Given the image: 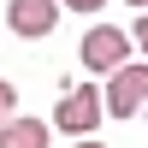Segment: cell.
<instances>
[{"label": "cell", "instance_id": "obj_2", "mask_svg": "<svg viewBox=\"0 0 148 148\" xmlns=\"http://www.w3.org/2000/svg\"><path fill=\"white\" fill-rule=\"evenodd\" d=\"M125 59H130V30H119V24H95V30L83 36V71H89V77H113Z\"/></svg>", "mask_w": 148, "mask_h": 148}, {"label": "cell", "instance_id": "obj_1", "mask_svg": "<svg viewBox=\"0 0 148 148\" xmlns=\"http://www.w3.org/2000/svg\"><path fill=\"white\" fill-rule=\"evenodd\" d=\"M101 113H107V95L95 89V83H77V89L59 95V107H53V130H65V136H89V130L101 125Z\"/></svg>", "mask_w": 148, "mask_h": 148}, {"label": "cell", "instance_id": "obj_7", "mask_svg": "<svg viewBox=\"0 0 148 148\" xmlns=\"http://www.w3.org/2000/svg\"><path fill=\"white\" fill-rule=\"evenodd\" d=\"M59 6H71V12H83V18H89V12H101L107 0H59Z\"/></svg>", "mask_w": 148, "mask_h": 148}, {"label": "cell", "instance_id": "obj_10", "mask_svg": "<svg viewBox=\"0 0 148 148\" xmlns=\"http://www.w3.org/2000/svg\"><path fill=\"white\" fill-rule=\"evenodd\" d=\"M130 6H136V12H148V0H130Z\"/></svg>", "mask_w": 148, "mask_h": 148}, {"label": "cell", "instance_id": "obj_6", "mask_svg": "<svg viewBox=\"0 0 148 148\" xmlns=\"http://www.w3.org/2000/svg\"><path fill=\"white\" fill-rule=\"evenodd\" d=\"M12 107H18V89H12L6 77H0V125H6V119H12Z\"/></svg>", "mask_w": 148, "mask_h": 148}, {"label": "cell", "instance_id": "obj_8", "mask_svg": "<svg viewBox=\"0 0 148 148\" xmlns=\"http://www.w3.org/2000/svg\"><path fill=\"white\" fill-rule=\"evenodd\" d=\"M136 47H142V53H148V12H142V18H136Z\"/></svg>", "mask_w": 148, "mask_h": 148}, {"label": "cell", "instance_id": "obj_3", "mask_svg": "<svg viewBox=\"0 0 148 148\" xmlns=\"http://www.w3.org/2000/svg\"><path fill=\"white\" fill-rule=\"evenodd\" d=\"M142 107H148V59H142V65L125 59V65L107 77V113H113V119H136Z\"/></svg>", "mask_w": 148, "mask_h": 148}, {"label": "cell", "instance_id": "obj_9", "mask_svg": "<svg viewBox=\"0 0 148 148\" xmlns=\"http://www.w3.org/2000/svg\"><path fill=\"white\" fill-rule=\"evenodd\" d=\"M71 148H107V142H95V136H77V142H71Z\"/></svg>", "mask_w": 148, "mask_h": 148}, {"label": "cell", "instance_id": "obj_4", "mask_svg": "<svg viewBox=\"0 0 148 148\" xmlns=\"http://www.w3.org/2000/svg\"><path fill=\"white\" fill-rule=\"evenodd\" d=\"M6 24L24 36V42H42V36H53V24H59V0H12Z\"/></svg>", "mask_w": 148, "mask_h": 148}, {"label": "cell", "instance_id": "obj_5", "mask_svg": "<svg viewBox=\"0 0 148 148\" xmlns=\"http://www.w3.org/2000/svg\"><path fill=\"white\" fill-rule=\"evenodd\" d=\"M47 130L53 125H42V119H6L0 125V148H47Z\"/></svg>", "mask_w": 148, "mask_h": 148}]
</instances>
